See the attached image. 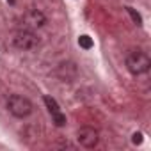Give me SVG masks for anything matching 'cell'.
Masks as SVG:
<instances>
[{
	"label": "cell",
	"instance_id": "5",
	"mask_svg": "<svg viewBox=\"0 0 151 151\" xmlns=\"http://www.w3.org/2000/svg\"><path fill=\"white\" fill-rule=\"evenodd\" d=\"M43 101H45V105H46V109H48V112L52 114V119H53V123L57 124V126H64L66 124V116L60 112V107H59V103L52 98V96H45L43 98Z\"/></svg>",
	"mask_w": 151,
	"mask_h": 151
},
{
	"label": "cell",
	"instance_id": "6",
	"mask_svg": "<svg viewBox=\"0 0 151 151\" xmlns=\"http://www.w3.org/2000/svg\"><path fill=\"white\" fill-rule=\"evenodd\" d=\"M46 20H45V16L39 13V11H29L25 16H23V25H25V29L27 30H32V29H37V27H43V23H45Z\"/></svg>",
	"mask_w": 151,
	"mask_h": 151
},
{
	"label": "cell",
	"instance_id": "7",
	"mask_svg": "<svg viewBox=\"0 0 151 151\" xmlns=\"http://www.w3.org/2000/svg\"><path fill=\"white\" fill-rule=\"evenodd\" d=\"M78 45H80L82 48H86V50H91V48H93V39H91L89 36H80V37H78Z\"/></svg>",
	"mask_w": 151,
	"mask_h": 151
},
{
	"label": "cell",
	"instance_id": "2",
	"mask_svg": "<svg viewBox=\"0 0 151 151\" xmlns=\"http://www.w3.org/2000/svg\"><path fill=\"white\" fill-rule=\"evenodd\" d=\"M7 109L14 117H27L32 112V103L20 94H13L7 101Z\"/></svg>",
	"mask_w": 151,
	"mask_h": 151
},
{
	"label": "cell",
	"instance_id": "8",
	"mask_svg": "<svg viewBox=\"0 0 151 151\" xmlns=\"http://www.w3.org/2000/svg\"><path fill=\"white\" fill-rule=\"evenodd\" d=\"M126 11H128V14L132 16V20H133L137 25H142V18H140V14H139L133 7H126Z\"/></svg>",
	"mask_w": 151,
	"mask_h": 151
},
{
	"label": "cell",
	"instance_id": "9",
	"mask_svg": "<svg viewBox=\"0 0 151 151\" xmlns=\"http://www.w3.org/2000/svg\"><path fill=\"white\" fill-rule=\"evenodd\" d=\"M132 140H133V144H140L142 142V133H133V137H132Z\"/></svg>",
	"mask_w": 151,
	"mask_h": 151
},
{
	"label": "cell",
	"instance_id": "1",
	"mask_svg": "<svg viewBox=\"0 0 151 151\" xmlns=\"http://www.w3.org/2000/svg\"><path fill=\"white\" fill-rule=\"evenodd\" d=\"M149 66H151L149 57H147L144 52H140V50L132 52V53L126 57V68H128V71L133 73V75L146 73V71L149 69Z\"/></svg>",
	"mask_w": 151,
	"mask_h": 151
},
{
	"label": "cell",
	"instance_id": "4",
	"mask_svg": "<svg viewBox=\"0 0 151 151\" xmlns=\"http://www.w3.org/2000/svg\"><path fill=\"white\" fill-rule=\"evenodd\" d=\"M78 142H80V146H84V147H87V149H91V147H94L96 144H98V140H100V137H98V132L94 130V128H91V126H82L80 130H78Z\"/></svg>",
	"mask_w": 151,
	"mask_h": 151
},
{
	"label": "cell",
	"instance_id": "3",
	"mask_svg": "<svg viewBox=\"0 0 151 151\" xmlns=\"http://www.w3.org/2000/svg\"><path fill=\"white\" fill-rule=\"evenodd\" d=\"M13 45H14L16 48H20V50H32V48H36V46L39 45V39H37L30 30L23 29V30L14 32V36H13Z\"/></svg>",
	"mask_w": 151,
	"mask_h": 151
}]
</instances>
